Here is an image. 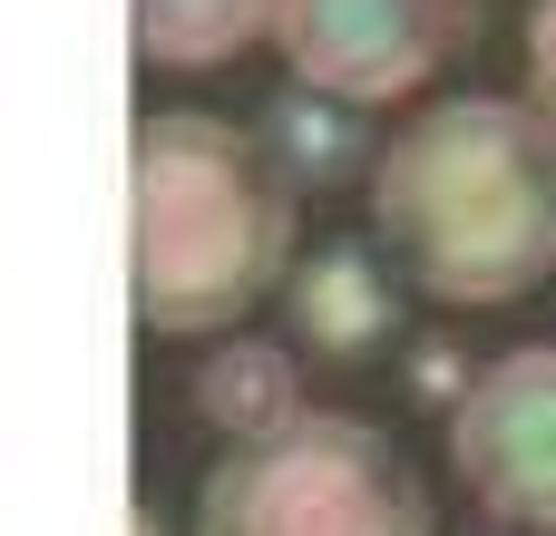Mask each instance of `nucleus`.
I'll list each match as a JSON object with an SVG mask.
<instances>
[{
	"mask_svg": "<svg viewBox=\"0 0 556 536\" xmlns=\"http://www.w3.org/2000/svg\"><path fill=\"white\" fill-rule=\"evenodd\" d=\"M195 536H440V518L371 420L293 410L264 439H225L195 488Z\"/></svg>",
	"mask_w": 556,
	"mask_h": 536,
	"instance_id": "7ed1b4c3",
	"label": "nucleus"
},
{
	"mask_svg": "<svg viewBox=\"0 0 556 536\" xmlns=\"http://www.w3.org/2000/svg\"><path fill=\"white\" fill-rule=\"evenodd\" d=\"M371 225L450 312L538 293L556 273V127L518 98H440L371 156Z\"/></svg>",
	"mask_w": 556,
	"mask_h": 536,
	"instance_id": "f257e3e1",
	"label": "nucleus"
},
{
	"mask_svg": "<svg viewBox=\"0 0 556 536\" xmlns=\"http://www.w3.org/2000/svg\"><path fill=\"white\" fill-rule=\"evenodd\" d=\"M450 469L498 527L556 536V342L498 352L450 410Z\"/></svg>",
	"mask_w": 556,
	"mask_h": 536,
	"instance_id": "39448f33",
	"label": "nucleus"
},
{
	"mask_svg": "<svg viewBox=\"0 0 556 536\" xmlns=\"http://www.w3.org/2000/svg\"><path fill=\"white\" fill-rule=\"evenodd\" d=\"M410 391L459 410V391H469V352H459V342H420V352H410Z\"/></svg>",
	"mask_w": 556,
	"mask_h": 536,
	"instance_id": "9b49d317",
	"label": "nucleus"
},
{
	"mask_svg": "<svg viewBox=\"0 0 556 536\" xmlns=\"http://www.w3.org/2000/svg\"><path fill=\"white\" fill-rule=\"evenodd\" d=\"M186 400H195V420L215 439H264V430H283L303 410V352L293 342H225V352L195 361Z\"/></svg>",
	"mask_w": 556,
	"mask_h": 536,
	"instance_id": "6e6552de",
	"label": "nucleus"
},
{
	"mask_svg": "<svg viewBox=\"0 0 556 536\" xmlns=\"http://www.w3.org/2000/svg\"><path fill=\"white\" fill-rule=\"evenodd\" d=\"M283 342L323 371H362L391 332H401V283L362 254V244H323L283 264Z\"/></svg>",
	"mask_w": 556,
	"mask_h": 536,
	"instance_id": "423d86ee",
	"label": "nucleus"
},
{
	"mask_svg": "<svg viewBox=\"0 0 556 536\" xmlns=\"http://www.w3.org/2000/svg\"><path fill=\"white\" fill-rule=\"evenodd\" d=\"M528 107L556 127V0L528 10Z\"/></svg>",
	"mask_w": 556,
	"mask_h": 536,
	"instance_id": "9d476101",
	"label": "nucleus"
},
{
	"mask_svg": "<svg viewBox=\"0 0 556 536\" xmlns=\"http://www.w3.org/2000/svg\"><path fill=\"white\" fill-rule=\"evenodd\" d=\"M479 29L469 0H274V49L303 88L352 98V107H391L410 88L440 78V59H459Z\"/></svg>",
	"mask_w": 556,
	"mask_h": 536,
	"instance_id": "20e7f679",
	"label": "nucleus"
},
{
	"mask_svg": "<svg viewBox=\"0 0 556 536\" xmlns=\"http://www.w3.org/2000/svg\"><path fill=\"white\" fill-rule=\"evenodd\" d=\"M127 186H137L127 225H137V322L147 332H225L283 283L303 195L274 176L254 127L156 107L137 127Z\"/></svg>",
	"mask_w": 556,
	"mask_h": 536,
	"instance_id": "f03ea898",
	"label": "nucleus"
},
{
	"mask_svg": "<svg viewBox=\"0 0 556 536\" xmlns=\"http://www.w3.org/2000/svg\"><path fill=\"white\" fill-rule=\"evenodd\" d=\"M254 146L274 156V176L293 186V195H342V186H362L371 176V137H362V107L352 98H323V88H274V107H264V127H254Z\"/></svg>",
	"mask_w": 556,
	"mask_h": 536,
	"instance_id": "0eeeda50",
	"label": "nucleus"
},
{
	"mask_svg": "<svg viewBox=\"0 0 556 536\" xmlns=\"http://www.w3.org/2000/svg\"><path fill=\"white\" fill-rule=\"evenodd\" d=\"M127 536H166V527H156V508H137V527H127Z\"/></svg>",
	"mask_w": 556,
	"mask_h": 536,
	"instance_id": "f8f14e48",
	"label": "nucleus"
},
{
	"mask_svg": "<svg viewBox=\"0 0 556 536\" xmlns=\"http://www.w3.org/2000/svg\"><path fill=\"white\" fill-rule=\"evenodd\" d=\"M274 29V0H137L147 68H225Z\"/></svg>",
	"mask_w": 556,
	"mask_h": 536,
	"instance_id": "1a4fd4ad",
	"label": "nucleus"
}]
</instances>
